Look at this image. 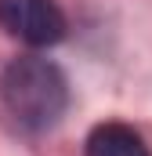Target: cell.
I'll list each match as a JSON object with an SVG mask.
<instances>
[{
    "instance_id": "1",
    "label": "cell",
    "mask_w": 152,
    "mask_h": 156,
    "mask_svg": "<svg viewBox=\"0 0 152 156\" xmlns=\"http://www.w3.org/2000/svg\"><path fill=\"white\" fill-rule=\"evenodd\" d=\"M0 98H4V109L15 116L18 127L47 131L65 113L69 87H65V76L54 62H47V58H15L0 76Z\"/></svg>"
},
{
    "instance_id": "3",
    "label": "cell",
    "mask_w": 152,
    "mask_h": 156,
    "mask_svg": "<svg viewBox=\"0 0 152 156\" xmlns=\"http://www.w3.org/2000/svg\"><path fill=\"white\" fill-rule=\"evenodd\" d=\"M87 156H152L141 134L127 123H98L87 138Z\"/></svg>"
},
{
    "instance_id": "2",
    "label": "cell",
    "mask_w": 152,
    "mask_h": 156,
    "mask_svg": "<svg viewBox=\"0 0 152 156\" xmlns=\"http://www.w3.org/2000/svg\"><path fill=\"white\" fill-rule=\"evenodd\" d=\"M0 26L29 47H51L65 37V15L54 0H0Z\"/></svg>"
}]
</instances>
